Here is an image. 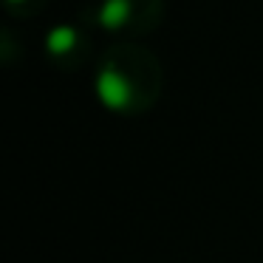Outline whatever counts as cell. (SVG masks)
I'll return each instance as SVG.
<instances>
[{
  "mask_svg": "<svg viewBox=\"0 0 263 263\" xmlns=\"http://www.w3.org/2000/svg\"><path fill=\"white\" fill-rule=\"evenodd\" d=\"M99 93H102V99L110 105V108L122 110L127 102H130V85H127V80L119 74V71L114 68H105L102 77H99Z\"/></svg>",
  "mask_w": 263,
  "mask_h": 263,
  "instance_id": "1",
  "label": "cell"
},
{
  "mask_svg": "<svg viewBox=\"0 0 263 263\" xmlns=\"http://www.w3.org/2000/svg\"><path fill=\"white\" fill-rule=\"evenodd\" d=\"M71 46H74V31H71V29H57L51 37H48V48H51L54 54L68 51Z\"/></svg>",
  "mask_w": 263,
  "mask_h": 263,
  "instance_id": "2",
  "label": "cell"
}]
</instances>
